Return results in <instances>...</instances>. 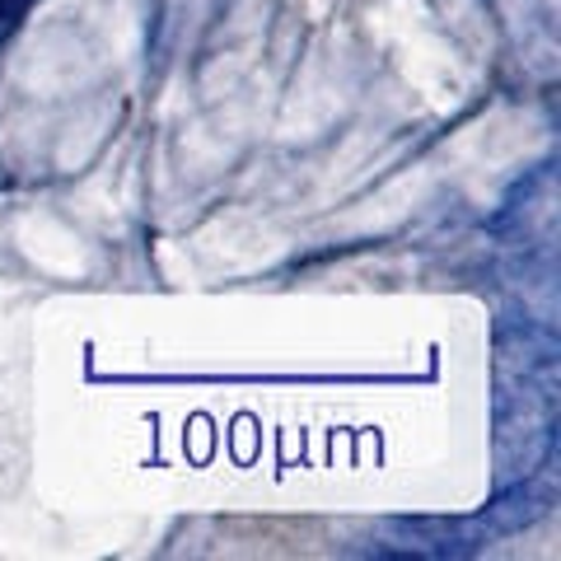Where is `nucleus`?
Segmentation results:
<instances>
[]
</instances>
